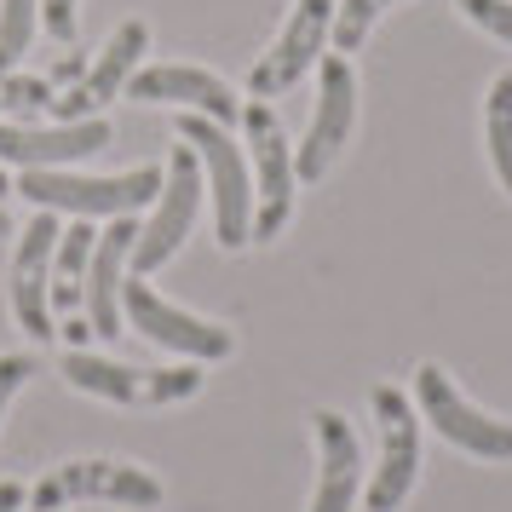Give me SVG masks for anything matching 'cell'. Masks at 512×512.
Listing matches in <instances>:
<instances>
[{"mask_svg": "<svg viewBox=\"0 0 512 512\" xmlns=\"http://www.w3.org/2000/svg\"><path fill=\"white\" fill-rule=\"evenodd\" d=\"M64 334H70L75 351H87V334H93V323H75V317H70V323H64Z\"/></svg>", "mask_w": 512, "mask_h": 512, "instance_id": "obj_29", "label": "cell"}, {"mask_svg": "<svg viewBox=\"0 0 512 512\" xmlns=\"http://www.w3.org/2000/svg\"><path fill=\"white\" fill-rule=\"evenodd\" d=\"M179 139L196 150V162H202V179H208V196H213V236H219V248H248L254 242V179H248V162H242V150L236 139L219 127V121L196 116L185 110L179 116Z\"/></svg>", "mask_w": 512, "mask_h": 512, "instance_id": "obj_1", "label": "cell"}, {"mask_svg": "<svg viewBox=\"0 0 512 512\" xmlns=\"http://www.w3.org/2000/svg\"><path fill=\"white\" fill-rule=\"evenodd\" d=\"M93 248H98L93 225L58 231V248H52V311H75L81 305V277L93 265Z\"/></svg>", "mask_w": 512, "mask_h": 512, "instance_id": "obj_18", "label": "cell"}, {"mask_svg": "<svg viewBox=\"0 0 512 512\" xmlns=\"http://www.w3.org/2000/svg\"><path fill=\"white\" fill-rule=\"evenodd\" d=\"M29 501H35V512H58L70 501H116V507L144 512L162 501V484L144 466H127V461H64L35 484Z\"/></svg>", "mask_w": 512, "mask_h": 512, "instance_id": "obj_7", "label": "cell"}, {"mask_svg": "<svg viewBox=\"0 0 512 512\" xmlns=\"http://www.w3.org/2000/svg\"><path fill=\"white\" fill-rule=\"evenodd\" d=\"M374 426H380V461L369 484V512H397L420 472V420L397 386H374Z\"/></svg>", "mask_w": 512, "mask_h": 512, "instance_id": "obj_9", "label": "cell"}, {"mask_svg": "<svg viewBox=\"0 0 512 512\" xmlns=\"http://www.w3.org/2000/svg\"><path fill=\"white\" fill-rule=\"evenodd\" d=\"M311 432H317V495H311V512H351L357 478H363V443H357V432H351V420L340 409H317Z\"/></svg>", "mask_w": 512, "mask_h": 512, "instance_id": "obj_14", "label": "cell"}, {"mask_svg": "<svg viewBox=\"0 0 512 512\" xmlns=\"http://www.w3.org/2000/svg\"><path fill=\"white\" fill-rule=\"evenodd\" d=\"M386 6H392V0H340V6H334V29H328V35H334V47L357 52L363 41H369L374 18H380Z\"/></svg>", "mask_w": 512, "mask_h": 512, "instance_id": "obj_21", "label": "cell"}, {"mask_svg": "<svg viewBox=\"0 0 512 512\" xmlns=\"http://www.w3.org/2000/svg\"><path fill=\"white\" fill-rule=\"evenodd\" d=\"M202 196H208V179H202L196 150H190V144H173V156H167V179H162V196H156V213L139 225V242H133V271H139V277L162 271L167 259L185 248V236H190V225H196Z\"/></svg>", "mask_w": 512, "mask_h": 512, "instance_id": "obj_3", "label": "cell"}, {"mask_svg": "<svg viewBox=\"0 0 512 512\" xmlns=\"http://www.w3.org/2000/svg\"><path fill=\"white\" fill-rule=\"evenodd\" d=\"M127 93L139 98V104H179V110H196V116L219 121V127L236 121V93L213 70H196V64H156V70H139L127 81Z\"/></svg>", "mask_w": 512, "mask_h": 512, "instance_id": "obj_15", "label": "cell"}, {"mask_svg": "<svg viewBox=\"0 0 512 512\" xmlns=\"http://www.w3.org/2000/svg\"><path fill=\"white\" fill-rule=\"evenodd\" d=\"M81 75H87V58H81V52H64L58 70H52V81H81Z\"/></svg>", "mask_w": 512, "mask_h": 512, "instance_id": "obj_27", "label": "cell"}, {"mask_svg": "<svg viewBox=\"0 0 512 512\" xmlns=\"http://www.w3.org/2000/svg\"><path fill=\"white\" fill-rule=\"evenodd\" d=\"M52 248H58V219L52 208H41L18 236V254H12V311L24 334L35 340H52Z\"/></svg>", "mask_w": 512, "mask_h": 512, "instance_id": "obj_12", "label": "cell"}, {"mask_svg": "<svg viewBox=\"0 0 512 512\" xmlns=\"http://www.w3.org/2000/svg\"><path fill=\"white\" fill-rule=\"evenodd\" d=\"M478 29H489L495 41H512V0H455Z\"/></svg>", "mask_w": 512, "mask_h": 512, "instance_id": "obj_23", "label": "cell"}, {"mask_svg": "<svg viewBox=\"0 0 512 512\" xmlns=\"http://www.w3.org/2000/svg\"><path fill=\"white\" fill-rule=\"evenodd\" d=\"M41 18H47L52 41H75V0H41Z\"/></svg>", "mask_w": 512, "mask_h": 512, "instance_id": "obj_25", "label": "cell"}, {"mask_svg": "<svg viewBox=\"0 0 512 512\" xmlns=\"http://www.w3.org/2000/svg\"><path fill=\"white\" fill-rule=\"evenodd\" d=\"M415 392H420L426 420H432L455 449L478 455V461H512V420H495V415H484L478 403H466V397L455 392V380H449L438 363H420L415 369Z\"/></svg>", "mask_w": 512, "mask_h": 512, "instance_id": "obj_8", "label": "cell"}, {"mask_svg": "<svg viewBox=\"0 0 512 512\" xmlns=\"http://www.w3.org/2000/svg\"><path fill=\"white\" fill-rule=\"evenodd\" d=\"M110 144L104 116L93 121H52V127H29V121H0V167H70L81 156H98Z\"/></svg>", "mask_w": 512, "mask_h": 512, "instance_id": "obj_13", "label": "cell"}, {"mask_svg": "<svg viewBox=\"0 0 512 512\" xmlns=\"http://www.w3.org/2000/svg\"><path fill=\"white\" fill-rule=\"evenodd\" d=\"M0 110L12 121L52 110V81H41V75H0Z\"/></svg>", "mask_w": 512, "mask_h": 512, "instance_id": "obj_22", "label": "cell"}, {"mask_svg": "<svg viewBox=\"0 0 512 512\" xmlns=\"http://www.w3.org/2000/svg\"><path fill=\"white\" fill-rule=\"evenodd\" d=\"M121 317L139 328L144 340H156V346H167V351H185L190 363H219V357L236 351V334L225 323H208V317H196V311L167 305L144 277L121 282Z\"/></svg>", "mask_w": 512, "mask_h": 512, "instance_id": "obj_6", "label": "cell"}, {"mask_svg": "<svg viewBox=\"0 0 512 512\" xmlns=\"http://www.w3.org/2000/svg\"><path fill=\"white\" fill-rule=\"evenodd\" d=\"M18 507H24V484L6 478V484H0V512H18Z\"/></svg>", "mask_w": 512, "mask_h": 512, "instance_id": "obj_28", "label": "cell"}, {"mask_svg": "<svg viewBox=\"0 0 512 512\" xmlns=\"http://www.w3.org/2000/svg\"><path fill=\"white\" fill-rule=\"evenodd\" d=\"M351 121H357V75L346 58H323V87H317V110L305 127L300 150H294V173L305 185H317L328 167L340 162V150L351 139Z\"/></svg>", "mask_w": 512, "mask_h": 512, "instance_id": "obj_10", "label": "cell"}, {"mask_svg": "<svg viewBox=\"0 0 512 512\" xmlns=\"http://www.w3.org/2000/svg\"><path fill=\"white\" fill-rule=\"evenodd\" d=\"M0 236H6V208H0Z\"/></svg>", "mask_w": 512, "mask_h": 512, "instance_id": "obj_31", "label": "cell"}, {"mask_svg": "<svg viewBox=\"0 0 512 512\" xmlns=\"http://www.w3.org/2000/svg\"><path fill=\"white\" fill-rule=\"evenodd\" d=\"M167 167H133V173H110V179H87V173H70V167H24V190L35 208L52 213H81V219H121L133 208H150L162 196Z\"/></svg>", "mask_w": 512, "mask_h": 512, "instance_id": "obj_2", "label": "cell"}, {"mask_svg": "<svg viewBox=\"0 0 512 512\" xmlns=\"http://www.w3.org/2000/svg\"><path fill=\"white\" fill-rule=\"evenodd\" d=\"M242 127H248V150H254V242H271V236H282V225H288V213H294V144H288V133H282L277 110L265 104V98H254L248 110H242Z\"/></svg>", "mask_w": 512, "mask_h": 512, "instance_id": "obj_5", "label": "cell"}, {"mask_svg": "<svg viewBox=\"0 0 512 512\" xmlns=\"http://www.w3.org/2000/svg\"><path fill=\"white\" fill-rule=\"evenodd\" d=\"M35 12H41V0H0V75H6L29 52Z\"/></svg>", "mask_w": 512, "mask_h": 512, "instance_id": "obj_20", "label": "cell"}, {"mask_svg": "<svg viewBox=\"0 0 512 512\" xmlns=\"http://www.w3.org/2000/svg\"><path fill=\"white\" fill-rule=\"evenodd\" d=\"M133 242H139L133 213H121V219H110V231H98L93 265H87V288H81L98 340H121V265L133 259Z\"/></svg>", "mask_w": 512, "mask_h": 512, "instance_id": "obj_16", "label": "cell"}, {"mask_svg": "<svg viewBox=\"0 0 512 512\" xmlns=\"http://www.w3.org/2000/svg\"><path fill=\"white\" fill-rule=\"evenodd\" d=\"M64 380L75 392L110 397L121 409H156V403H179V397L202 392V369L196 363H179V369H127V363H110L98 351H64Z\"/></svg>", "mask_w": 512, "mask_h": 512, "instance_id": "obj_4", "label": "cell"}, {"mask_svg": "<svg viewBox=\"0 0 512 512\" xmlns=\"http://www.w3.org/2000/svg\"><path fill=\"white\" fill-rule=\"evenodd\" d=\"M484 133H489V162H495V179L512 196V75H501L489 87L484 104Z\"/></svg>", "mask_w": 512, "mask_h": 512, "instance_id": "obj_19", "label": "cell"}, {"mask_svg": "<svg viewBox=\"0 0 512 512\" xmlns=\"http://www.w3.org/2000/svg\"><path fill=\"white\" fill-rule=\"evenodd\" d=\"M328 29H334V0H294V12H288V24H282L277 47L265 52L248 75V87L254 98H282L294 81H300L328 47Z\"/></svg>", "mask_w": 512, "mask_h": 512, "instance_id": "obj_11", "label": "cell"}, {"mask_svg": "<svg viewBox=\"0 0 512 512\" xmlns=\"http://www.w3.org/2000/svg\"><path fill=\"white\" fill-rule=\"evenodd\" d=\"M144 52H150V29H144V18H127V24L104 41V52L87 64V75H81L75 87L93 98V110H98V104H110V98H121V93H127V81L139 75Z\"/></svg>", "mask_w": 512, "mask_h": 512, "instance_id": "obj_17", "label": "cell"}, {"mask_svg": "<svg viewBox=\"0 0 512 512\" xmlns=\"http://www.w3.org/2000/svg\"><path fill=\"white\" fill-rule=\"evenodd\" d=\"M6 190H12V185H6V167H0V202H6Z\"/></svg>", "mask_w": 512, "mask_h": 512, "instance_id": "obj_30", "label": "cell"}, {"mask_svg": "<svg viewBox=\"0 0 512 512\" xmlns=\"http://www.w3.org/2000/svg\"><path fill=\"white\" fill-rule=\"evenodd\" d=\"M98 110H93V98L81 93V87H70L64 98H52V121H93Z\"/></svg>", "mask_w": 512, "mask_h": 512, "instance_id": "obj_26", "label": "cell"}, {"mask_svg": "<svg viewBox=\"0 0 512 512\" xmlns=\"http://www.w3.org/2000/svg\"><path fill=\"white\" fill-rule=\"evenodd\" d=\"M29 374H35V357H24V351H6L0 357V420H6V403L24 392Z\"/></svg>", "mask_w": 512, "mask_h": 512, "instance_id": "obj_24", "label": "cell"}]
</instances>
